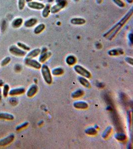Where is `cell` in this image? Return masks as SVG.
<instances>
[{
    "instance_id": "20",
    "label": "cell",
    "mask_w": 133,
    "mask_h": 149,
    "mask_svg": "<svg viewBox=\"0 0 133 149\" xmlns=\"http://www.w3.org/2000/svg\"><path fill=\"white\" fill-rule=\"evenodd\" d=\"M78 81L81 85L84 86L86 88H90L91 87V84L88 80L87 79L84 78L83 77H78Z\"/></svg>"
},
{
    "instance_id": "27",
    "label": "cell",
    "mask_w": 133,
    "mask_h": 149,
    "mask_svg": "<svg viewBox=\"0 0 133 149\" xmlns=\"http://www.w3.org/2000/svg\"><path fill=\"white\" fill-rule=\"evenodd\" d=\"M112 131V127L111 126H109L106 128L105 131H104L103 133L102 134V137L104 139H107L109 137V136L110 135L111 132Z\"/></svg>"
},
{
    "instance_id": "36",
    "label": "cell",
    "mask_w": 133,
    "mask_h": 149,
    "mask_svg": "<svg viewBox=\"0 0 133 149\" xmlns=\"http://www.w3.org/2000/svg\"><path fill=\"white\" fill-rule=\"evenodd\" d=\"M2 97H3V95H2V90L0 87V100H2Z\"/></svg>"
},
{
    "instance_id": "28",
    "label": "cell",
    "mask_w": 133,
    "mask_h": 149,
    "mask_svg": "<svg viewBox=\"0 0 133 149\" xmlns=\"http://www.w3.org/2000/svg\"><path fill=\"white\" fill-rule=\"evenodd\" d=\"M10 91V86L8 84L4 85L3 88L2 90V95L4 97H7L9 95Z\"/></svg>"
},
{
    "instance_id": "22",
    "label": "cell",
    "mask_w": 133,
    "mask_h": 149,
    "mask_svg": "<svg viewBox=\"0 0 133 149\" xmlns=\"http://www.w3.org/2000/svg\"><path fill=\"white\" fill-rule=\"evenodd\" d=\"M45 29H46V26L44 24H39L34 28V32L36 34H39L41 33V32H43L44 31Z\"/></svg>"
},
{
    "instance_id": "14",
    "label": "cell",
    "mask_w": 133,
    "mask_h": 149,
    "mask_svg": "<svg viewBox=\"0 0 133 149\" xmlns=\"http://www.w3.org/2000/svg\"><path fill=\"white\" fill-rule=\"evenodd\" d=\"M38 22V19L36 18H31L24 22V26L27 28H31L36 26Z\"/></svg>"
},
{
    "instance_id": "33",
    "label": "cell",
    "mask_w": 133,
    "mask_h": 149,
    "mask_svg": "<svg viewBox=\"0 0 133 149\" xmlns=\"http://www.w3.org/2000/svg\"><path fill=\"white\" fill-rule=\"evenodd\" d=\"M29 123L28 122H24L22 123L20 125L18 126L17 127H16L15 130L17 131H20L22 130V129L25 128L26 127H27V126L29 125Z\"/></svg>"
},
{
    "instance_id": "38",
    "label": "cell",
    "mask_w": 133,
    "mask_h": 149,
    "mask_svg": "<svg viewBox=\"0 0 133 149\" xmlns=\"http://www.w3.org/2000/svg\"><path fill=\"white\" fill-rule=\"evenodd\" d=\"M126 1L128 3H132L133 2V0H126Z\"/></svg>"
},
{
    "instance_id": "40",
    "label": "cell",
    "mask_w": 133,
    "mask_h": 149,
    "mask_svg": "<svg viewBox=\"0 0 133 149\" xmlns=\"http://www.w3.org/2000/svg\"><path fill=\"white\" fill-rule=\"evenodd\" d=\"M74 1H75V2H78L79 0H74Z\"/></svg>"
},
{
    "instance_id": "23",
    "label": "cell",
    "mask_w": 133,
    "mask_h": 149,
    "mask_svg": "<svg viewBox=\"0 0 133 149\" xmlns=\"http://www.w3.org/2000/svg\"><path fill=\"white\" fill-rule=\"evenodd\" d=\"M51 74L55 76H59L62 75L64 73V70L62 68L58 67L52 69L51 72Z\"/></svg>"
},
{
    "instance_id": "6",
    "label": "cell",
    "mask_w": 133,
    "mask_h": 149,
    "mask_svg": "<svg viewBox=\"0 0 133 149\" xmlns=\"http://www.w3.org/2000/svg\"><path fill=\"white\" fill-rule=\"evenodd\" d=\"M9 51L10 54L17 57H24L27 55V52L15 45H12L9 48Z\"/></svg>"
},
{
    "instance_id": "12",
    "label": "cell",
    "mask_w": 133,
    "mask_h": 149,
    "mask_svg": "<svg viewBox=\"0 0 133 149\" xmlns=\"http://www.w3.org/2000/svg\"><path fill=\"white\" fill-rule=\"evenodd\" d=\"M74 107L75 109H86L88 108V104L85 102L83 101H77L74 103Z\"/></svg>"
},
{
    "instance_id": "18",
    "label": "cell",
    "mask_w": 133,
    "mask_h": 149,
    "mask_svg": "<svg viewBox=\"0 0 133 149\" xmlns=\"http://www.w3.org/2000/svg\"><path fill=\"white\" fill-rule=\"evenodd\" d=\"M23 22H24V20H23V19L22 18L19 17V18L15 19L12 22V27L14 28V29L20 28L21 26H22Z\"/></svg>"
},
{
    "instance_id": "37",
    "label": "cell",
    "mask_w": 133,
    "mask_h": 149,
    "mask_svg": "<svg viewBox=\"0 0 133 149\" xmlns=\"http://www.w3.org/2000/svg\"><path fill=\"white\" fill-rule=\"evenodd\" d=\"M102 2L103 0H96V2L98 4H101V3H102Z\"/></svg>"
},
{
    "instance_id": "15",
    "label": "cell",
    "mask_w": 133,
    "mask_h": 149,
    "mask_svg": "<svg viewBox=\"0 0 133 149\" xmlns=\"http://www.w3.org/2000/svg\"><path fill=\"white\" fill-rule=\"evenodd\" d=\"M15 118L14 115L7 112H0V119L12 121Z\"/></svg>"
},
{
    "instance_id": "35",
    "label": "cell",
    "mask_w": 133,
    "mask_h": 149,
    "mask_svg": "<svg viewBox=\"0 0 133 149\" xmlns=\"http://www.w3.org/2000/svg\"><path fill=\"white\" fill-rule=\"evenodd\" d=\"M129 39L130 42L132 44L133 43V34H132V33H130V34H129Z\"/></svg>"
},
{
    "instance_id": "26",
    "label": "cell",
    "mask_w": 133,
    "mask_h": 149,
    "mask_svg": "<svg viewBox=\"0 0 133 149\" xmlns=\"http://www.w3.org/2000/svg\"><path fill=\"white\" fill-rule=\"evenodd\" d=\"M85 133L90 136H95L97 134V131L94 127H90L86 129Z\"/></svg>"
},
{
    "instance_id": "34",
    "label": "cell",
    "mask_w": 133,
    "mask_h": 149,
    "mask_svg": "<svg viewBox=\"0 0 133 149\" xmlns=\"http://www.w3.org/2000/svg\"><path fill=\"white\" fill-rule=\"evenodd\" d=\"M125 61H126V62L128 63L129 64H130L132 66L133 65V58L130 57H127L125 58Z\"/></svg>"
},
{
    "instance_id": "7",
    "label": "cell",
    "mask_w": 133,
    "mask_h": 149,
    "mask_svg": "<svg viewBox=\"0 0 133 149\" xmlns=\"http://www.w3.org/2000/svg\"><path fill=\"white\" fill-rule=\"evenodd\" d=\"M38 61L41 63L45 62L48 59L51 57L52 53L50 51H48L46 47L43 48L40 53Z\"/></svg>"
},
{
    "instance_id": "5",
    "label": "cell",
    "mask_w": 133,
    "mask_h": 149,
    "mask_svg": "<svg viewBox=\"0 0 133 149\" xmlns=\"http://www.w3.org/2000/svg\"><path fill=\"white\" fill-rule=\"evenodd\" d=\"M24 63L28 67L34 68L36 69H40L41 68V63L39 61L34 59L26 57L24 60Z\"/></svg>"
},
{
    "instance_id": "41",
    "label": "cell",
    "mask_w": 133,
    "mask_h": 149,
    "mask_svg": "<svg viewBox=\"0 0 133 149\" xmlns=\"http://www.w3.org/2000/svg\"><path fill=\"white\" fill-rule=\"evenodd\" d=\"M38 1H43V0H38Z\"/></svg>"
},
{
    "instance_id": "21",
    "label": "cell",
    "mask_w": 133,
    "mask_h": 149,
    "mask_svg": "<svg viewBox=\"0 0 133 149\" xmlns=\"http://www.w3.org/2000/svg\"><path fill=\"white\" fill-rule=\"evenodd\" d=\"M50 8L51 6L50 5V4H46V5H45L44 8L43 9V11H42V16L44 18H47V17L49 16L50 13Z\"/></svg>"
},
{
    "instance_id": "3",
    "label": "cell",
    "mask_w": 133,
    "mask_h": 149,
    "mask_svg": "<svg viewBox=\"0 0 133 149\" xmlns=\"http://www.w3.org/2000/svg\"><path fill=\"white\" fill-rule=\"evenodd\" d=\"M56 3L50 8V13L51 14L58 13L67 5L66 0H55Z\"/></svg>"
},
{
    "instance_id": "30",
    "label": "cell",
    "mask_w": 133,
    "mask_h": 149,
    "mask_svg": "<svg viewBox=\"0 0 133 149\" xmlns=\"http://www.w3.org/2000/svg\"><path fill=\"white\" fill-rule=\"evenodd\" d=\"M10 61H11V58H10V57L8 56V57H6L4 59L2 60V61H1L0 64H1V66L4 67V66H5L9 64Z\"/></svg>"
},
{
    "instance_id": "39",
    "label": "cell",
    "mask_w": 133,
    "mask_h": 149,
    "mask_svg": "<svg viewBox=\"0 0 133 149\" xmlns=\"http://www.w3.org/2000/svg\"><path fill=\"white\" fill-rule=\"evenodd\" d=\"M33 1V0H26V3H29V2H32Z\"/></svg>"
},
{
    "instance_id": "4",
    "label": "cell",
    "mask_w": 133,
    "mask_h": 149,
    "mask_svg": "<svg viewBox=\"0 0 133 149\" xmlns=\"http://www.w3.org/2000/svg\"><path fill=\"white\" fill-rule=\"evenodd\" d=\"M74 70L77 74H80L81 77H83L86 79H90L91 77V74L83 67L79 65H75L74 66Z\"/></svg>"
},
{
    "instance_id": "13",
    "label": "cell",
    "mask_w": 133,
    "mask_h": 149,
    "mask_svg": "<svg viewBox=\"0 0 133 149\" xmlns=\"http://www.w3.org/2000/svg\"><path fill=\"white\" fill-rule=\"evenodd\" d=\"M86 22L85 19L81 17H74L70 20V23L75 26H82L85 24Z\"/></svg>"
},
{
    "instance_id": "10",
    "label": "cell",
    "mask_w": 133,
    "mask_h": 149,
    "mask_svg": "<svg viewBox=\"0 0 133 149\" xmlns=\"http://www.w3.org/2000/svg\"><path fill=\"white\" fill-rule=\"evenodd\" d=\"M25 92H26V90L23 87L12 88L10 90L9 95L10 97H15V96L22 95Z\"/></svg>"
},
{
    "instance_id": "1",
    "label": "cell",
    "mask_w": 133,
    "mask_h": 149,
    "mask_svg": "<svg viewBox=\"0 0 133 149\" xmlns=\"http://www.w3.org/2000/svg\"><path fill=\"white\" fill-rule=\"evenodd\" d=\"M133 10L132 8L116 25H115L109 31H108L106 33L103 35V37L107 38L110 40H112L116 36V35L118 34V32H119L128 20L130 19L133 15Z\"/></svg>"
},
{
    "instance_id": "19",
    "label": "cell",
    "mask_w": 133,
    "mask_h": 149,
    "mask_svg": "<svg viewBox=\"0 0 133 149\" xmlns=\"http://www.w3.org/2000/svg\"><path fill=\"white\" fill-rule=\"evenodd\" d=\"M65 61L67 64L69 66H73L77 62V59L75 56L70 55L67 57Z\"/></svg>"
},
{
    "instance_id": "17",
    "label": "cell",
    "mask_w": 133,
    "mask_h": 149,
    "mask_svg": "<svg viewBox=\"0 0 133 149\" xmlns=\"http://www.w3.org/2000/svg\"><path fill=\"white\" fill-rule=\"evenodd\" d=\"M41 51V49H39V48H36V49H33L27 54L26 57L32 58V59L36 57L37 56L40 54Z\"/></svg>"
},
{
    "instance_id": "8",
    "label": "cell",
    "mask_w": 133,
    "mask_h": 149,
    "mask_svg": "<svg viewBox=\"0 0 133 149\" xmlns=\"http://www.w3.org/2000/svg\"><path fill=\"white\" fill-rule=\"evenodd\" d=\"M15 138V136L14 134H11L6 137L0 140V147H5L13 142Z\"/></svg>"
},
{
    "instance_id": "42",
    "label": "cell",
    "mask_w": 133,
    "mask_h": 149,
    "mask_svg": "<svg viewBox=\"0 0 133 149\" xmlns=\"http://www.w3.org/2000/svg\"><path fill=\"white\" fill-rule=\"evenodd\" d=\"M0 65H1V64H0Z\"/></svg>"
},
{
    "instance_id": "31",
    "label": "cell",
    "mask_w": 133,
    "mask_h": 149,
    "mask_svg": "<svg viewBox=\"0 0 133 149\" xmlns=\"http://www.w3.org/2000/svg\"><path fill=\"white\" fill-rule=\"evenodd\" d=\"M26 0H18V8L20 10H23L26 6Z\"/></svg>"
},
{
    "instance_id": "11",
    "label": "cell",
    "mask_w": 133,
    "mask_h": 149,
    "mask_svg": "<svg viewBox=\"0 0 133 149\" xmlns=\"http://www.w3.org/2000/svg\"><path fill=\"white\" fill-rule=\"evenodd\" d=\"M38 86L36 84H33L29 87L27 92V96L28 97H33L38 93Z\"/></svg>"
},
{
    "instance_id": "24",
    "label": "cell",
    "mask_w": 133,
    "mask_h": 149,
    "mask_svg": "<svg viewBox=\"0 0 133 149\" xmlns=\"http://www.w3.org/2000/svg\"><path fill=\"white\" fill-rule=\"evenodd\" d=\"M84 95V92L82 90H78L71 94V97L73 98H78L82 97Z\"/></svg>"
},
{
    "instance_id": "16",
    "label": "cell",
    "mask_w": 133,
    "mask_h": 149,
    "mask_svg": "<svg viewBox=\"0 0 133 149\" xmlns=\"http://www.w3.org/2000/svg\"><path fill=\"white\" fill-rule=\"evenodd\" d=\"M124 52L121 48H117V49H111L108 51V54L111 56H117L123 55Z\"/></svg>"
},
{
    "instance_id": "25",
    "label": "cell",
    "mask_w": 133,
    "mask_h": 149,
    "mask_svg": "<svg viewBox=\"0 0 133 149\" xmlns=\"http://www.w3.org/2000/svg\"><path fill=\"white\" fill-rule=\"evenodd\" d=\"M115 137L117 140L119 141L120 142L125 141L126 140L127 138L126 134L121 133V132H120V133H118L117 134H116Z\"/></svg>"
},
{
    "instance_id": "2",
    "label": "cell",
    "mask_w": 133,
    "mask_h": 149,
    "mask_svg": "<svg viewBox=\"0 0 133 149\" xmlns=\"http://www.w3.org/2000/svg\"><path fill=\"white\" fill-rule=\"evenodd\" d=\"M41 73L44 81L48 85H50L52 83V77L51 72L48 65L43 64L41 65Z\"/></svg>"
},
{
    "instance_id": "29",
    "label": "cell",
    "mask_w": 133,
    "mask_h": 149,
    "mask_svg": "<svg viewBox=\"0 0 133 149\" xmlns=\"http://www.w3.org/2000/svg\"><path fill=\"white\" fill-rule=\"evenodd\" d=\"M17 45L18 47L20 48L21 49H22L24 51H29L31 50V48H30L29 46H27L26 44L23 43L18 42L17 43Z\"/></svg>"
},
{
    "instance_id": "9",
    "label": "cell",
    "mask_w": 133,
    "mask_h": 149,
    "mask_svg": "<svg viewBox=\"0 0 133 149\" xmlns=\"http://www.w3.org/2000/svg\"><path fill=\"white\" fill-rule=\"evenodd\" d=\"M44 4L39 2L32 1L27 3V7L29 8L35 10H41L44 8Z\"/></svg>"
},
{
    "instance_id": "32",
    "label": "cell",
    "mask_w": 133,
    "mask_h": 149,
    "mask_svg": "<svg viewBox=\"0 0 133 149\" xmlns=\"http://www.w3.org/2000/svg\"><path fill=\"white\" fill-rule=\"evenodd\" d=\"M113 1L116 5L118 6V7L121 8H123L125 7V3L122 0H113Z\"/></svg>"
}]
</instances>
